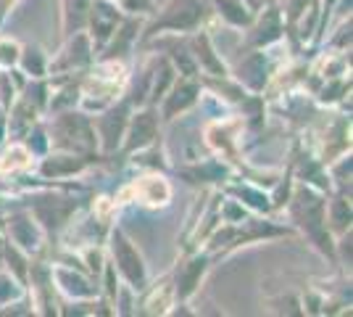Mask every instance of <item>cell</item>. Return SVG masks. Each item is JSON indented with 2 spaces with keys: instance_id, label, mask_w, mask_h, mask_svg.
Segmentation results:
<instances>
[{
  "instance_id": "obj_2",
  "label": "cell",
  "mask_w": 353,
  "mask_h": 317,
  "mask_svg": "<svg viewBox=\"0 0 353 317\" xmlns=\"http://www.w3.org/2000/svg\"><path fill=\"white\" fill-rule=\"evenodd\" d=\"M153 133H156V117H153V114H140V117L134 119L130 148H140V146H145V143H150V137H153Z\"/></svg>"
},
{
  "instance_id": "obj_1",
  "label": "cell",
  "mask_w": 353,
  "mask_h": 317,
  "mask_svg": "<svg viewBox=\"0 0 353 317\" xmlns=\"http://www.w3.org/2000/svg\"><path fill=\"white\" fill-rule=\"evenodd\" d=\"M114 254H117L119 259V267H121V272L132 280L134 286L137 283H143V278H145V270H143V265H140V257L132 251V246L124 241V236L121 233H117L114 236Z\"/></svg>"
},
{
  "instance_id": "obj_3",
  "label": "cell",
  "mask_w": 353,
  "mask_h": 317,
  "mask_svg": "<svg viewBox=\"0 0 353 317\" xmlns=\"http://www.w3.org/2000/svg\"><path fill=\"white\" fill-rule=\"evenodd\" d=\"M192 98H195V88L188 85V88H179V90L172 95V101H169V108H166V114L172 117L176 108H185L188 104H192Z\"/></svg>"
},
{
  "instance_id": "obj_4",
  "label": "cell",
  "mask_w": 353,
  "mask_h": 317,
  "mask_svg": "<svg viewBox=\"0 0 353 317\" xmlns=\"http://www.w3.org/2000/svg\"><path fill=\"white\" fill-rule=\"evenodd\" d=\"M219 6L224 8V16H230V19L237 21V24L248 21V14H245V8H240V3H232V0H219Z\"/></svg>"
}]
</instances>
